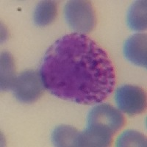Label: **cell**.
<instances>
[{"mask_svg": "<svg viewBox=\"0 0 147 147\" xmlns=\"http://www.w3.org/2000/svg\"><path fill=\"white\" fill-rule=\"evenodd\" d=\"M80 132L71 126L61 125L56 127L52 133V141L55 146H77Z\"/></svg>", "mask_w": 147, "mask_h": 147, "instance_id": "cell-9", "label": "cell"}, {"mask_svg": "<svg viewBox=\"0 0 147 147\" xmlns=\"http://www.w3.org/2000/svg\"><path fill=\"white\" fill-rule=\"evenodd\" d=\"M1 90L11 89L16 78L15 63L10 53L5 52L1 55Z\"/></svg>", "mask_w": 147, "mask_h": 147, "instance_id": "cell-11", "label": "cell"}, {"mask_svg": "<svg viewBox=\"0 0 147 147\" xmlns=\"http://www.w3.org/2000/svg\"><path fill=\"white\" fill-rule=\"evenodd\" d=\"M40 74L44 88L63 100L99 103L112 94L115 73L110 57L85 35L71 33L47 49Z\"/></svg>", "mask_w": 147, "mask_h": 147, "instance_id": "cell-1", "label": "cell"}, {"mask_svg": "<svg viewBox=\"0 0 147 147\" xmlns=\"http://www.w3.org/2000/svg\"><path fill=\"white\" fill-rule=\"evenodd\" d=\"M116 146L120 147L146 146V138L140 132L127 130L118 138Z\"/></svg>", "mask_w": 147, "mask_h": 147, "instance_id": "cell-12", "label": "cell"}, {"mask_svg": "<svg viewBox=\"0 0 147 147\" xmlns=\"http://www.w3.org/2000/svg\"><path fill=\"white\" fill-rule=\"evenodd\" d=\"M15 97L19 102L30 104L42 96L44 85L40 72L28 70L16 77L12 87Z\"/></svg>", "mask_w": 147, "mask_h": 147, "instance_id": "cell-4", "label": "cell"}, {"mask_svg": "<svg viewBox=\"0 0 147 147\" xmlns=\"http://www.w3.org/2000/svg\"><path fill=\"white\" fill-rule=\"evenodd\" d=\"M124 55L134 65L146 68V34L136 33L124 45Z\"/></svg>", "mask_w": 147, "mask_h": 147, "instance_id": "cell-6", "label": "cell"}, {"mask_svg": "<svg viewBox=\"0 0 147 147\" xmlns=\"http://www.w3.org/2000/svg\"><path fill=\"white\" fill-rule=\"evenodd\" d=\"M146 21V1H136L127 13V25L136 32L144 31L147 27Z\"/></svg>", "mask_w": 147, "mask_h": 147, "instance_id": "cell-8", "label": "cell"}, {"mask_svg": "<svg viewBox=\"0 0 147 147\" xmlns=\"http://www.w3.org/2000/svg\"><path fill=\"white\" fill-rule=\"evenodd\" d=\"M57 13V4L54 1H43L38 5L33 14L34 23L45 27L54 22Z\"/></svg>", "mask_w": 147, "mask_h": 147, "instance_id": "cell-10", "label": "cell"}, {"mask_svg": "<svg viewBox=\"0 0 147 147\" xmlns=\"http://www.w3.org/2000/svg\"><path fill=\"white\" fill-rule=\"evenodd\" d=\"M115 101L121 111L129 115L142 113L146 107V95L141 88L126 85L115 90Z\"/></svg>", "mask_w": 147, "mask_h": 147, "instance_id": "cell-5", "label": "cell"}, {"mask_svg": "<svg viewBox=\"0 0 147 147\" xmlns=\"http://www.w3.org/2000/svg\"><path fill=\"white\" fill-rule=\"evenodd\" d=\"M110 134L93 127H86L82 132H80L77 146L103 147L108 146L113 140Z\"/></svg>", "mask_w": 147, "mask_h": 147, "instance_id": "cell-7", "label": "cell"}, {"mask_svg": "<svg viewBox=\"0 0 147 147\" xmlns=\"http://www.w3.org/2000/svg\"><path fill=\"white\" fill-rule=\"evenodd\" d=\"M64 12L69 26L77 33H88L95 27V12L89 1H69L65 5Z\"/></svg>", "mask_w": 147, "mask_h": 147, "instance_id": "cell-2", "label": "cell"}, {"mask_svg": "<svg viewBox=\"0 0 147 147\" xmlns=\"http://www.w3.org/2000/svg\"><path fill=\"white\" fill-rule=\"evenodd\" d=\"M124 124L121 113L108 104H100L90 110L87 117V127L115 135Z\"/></svg>", "mask_w": 147, "mask_h": 147, "instance_id": "cell-3", "label": "cell"}]
</instances>
